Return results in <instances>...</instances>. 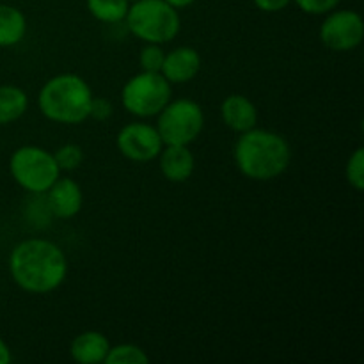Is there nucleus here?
<instances>
[{"label":"nucleus","mask_w":364,"mask_h":364,"mask_svg":"<svg viewBox=\"0 0 364 364\" xmlns=\"http://www.w3.org/2000/svg\"><path fill=\"white\" fill-rule=\"evenodd\" d=\"M156 116V130L164 146L192 144L205 128V114L194 100L181 98L169 102Z\"/></svg>","instance_id":"obj_6"},{"label":"nucleus","mask_w":364,"mask_h":364,"mask_svg":"<svg viewBox=\"0 0 364 364\" xmlns=\"http://www.w3.org/2000/svg\"><path fill=\"white\" fill-rule=\"evenodd\" d=\"M110 116H112V103L105 98H92L89 117H92L96 121H105Z\"/></svg>","instance_id":"obj_23"},{"label":"nucleus","mask_w":364,"mask_h":364,"mask_svg":"<svg viewBox=\"0 0 364 364\" xmlns=\"http://www.w3.org/2000/svg\"><path fill=\"white\" fill-rule=\"evenodd\" d=\"M9 171L13 180L32 194L46 192L60 176L53 153L39 146H21L14 149L9 159Z\"/></svg>","instance_id":"obj_5"},{"label":"nucleus","mask_w":364,"mask_h":364,"mask_svg":"<svg viewBox=\"0 0 364 364\" xmlns=\"http://www.w3.org/2000/svg\"><path fill=\"white\" fill-rule=\"evenodd\" d=\"M164 57H166V52L162 50V46L155 45V43H148V45L141 50V55H139V63H141L142 71L160 73L164 64Z\"/></svg>","instance_id":"obj_21"},{"label":"nucleus","mask_w":364,"mask_h":364,"mask_svg":"<svg viewBox=\"0 0 364 364\" xmlns=\"http://www.w3.org/2000/svg\"><path fill=\"white\" fill-rule=\"evenodd\" d=\"M92 98L95 95L84 78L75 73H60L43 85L38 105L43 116L53 123L80 124L89 119Z\"/></svg>","instance_id":"obj_3"},{"label":"nucleus","mask_w":364,"mask_h":364,"mask_svg":"<svg viewBox=\"0 0 364 364\" xmlns=\"http://www.w3.org/2000/svg\"><path fill=\"white\" fill-rule=\"evenodd\" d=\"M159 159L160 171L173 183H183L194 174L196 160L188 146H166Z\"/></svg>","instance_id":"obj_13"},{"label":"nucleus","mask_w":364,"mask_h":364,"mask_svg":"<svg viewBox=\"0 0 364 364\" xmlns=\"http://www.w3.org/2000/svg\"><path fill=\"white\" fill-rule=\"evenodd\" d=\"M53 156L60 171H75L84 160V151L77 144H64L53 153Z\"/></svg>","instance_id":"obj_20"},{"label":"nucleus","mask_w":364,"mask_h":364,"mask_svg":"<svg viewBox=\"0 0 364 364\" xmlns=\"http://www.w3.org/2000/svg\"><path fill=\"white\" fill-rule=\"evenodd\" d=\"M167 4H171L173 7H176V9H183V7H188L191 4H194L196 0H166Z\"/></svg>","instance_id":"obj_26"},{"label":"nucleus","mask_w":364,"mask_h":364,"mask_svg":"<svg viewBox=\"0 0 364 364\" xmlns=\"http://www.w3.org/2000/svg\"><path fill=\"white\" fill-rule=\"evenodd\" d=\"M28 107V96L16 85H0V124L20 119Z\"/></svg>","instance_id":"obj_16"},{"label":"nucleus","mask_w":364,"mask_h":364,"mask_svg":"<svg viewBox=\"0 0 364 364\" xmlns=\"http://www.w3.org/2000/svg\"><path fill=\"white\" fill-rule=\"evenodd\" d=\"M347 181L352 188L361 192L364 188V149L358 148L347 162Z\"/></svg>","instance_id":"obj_19"},{"label":"nucleus","mask_w":364,"mask_h":364,"mask_svg":"<svg viewBox=\"0 0 364 364\" xmlns=\"http://www.w3.org/2000/svg\"><path fill=\"white\" fill-rule=\"evenodd\" d=\"M290 160V144L276 132L255 127L240 134L235 146V162L238 171L249 180H274L288 169Z\"/></svg>","instance_id":"obj_2"},{"label":"nucleus","mask_w":364,"mask_h":364,"mask_svg":"<svg viewBox=\"0 0 364 364\" xmlns=\"http://www.w3.org/2000/svg\"><path fill=\"white\" fill-rule=\"evenodd\" d=\"M220 116L224 124L237 134L251 130L258 123L256 105L244 95H230L220 105Z\"/></svg>","instance_id":"obj_12"},{"label":"nucleus","mask_w":364,"mask_h":364,"mask_svg":"<svg viewBox=\"0 0 364 364\" xmlns=\"http://www.w3.org/2000/svg\"><path fill=\"white\" fill-rule=\"evenodd\" d=\"M110 343L105 334L98 331H85L78 334L70 347V354L75 363L80 364H100L105 363Z\"/></svg>","instance_id":"obj_14"},{"label":"nucleus","mask_w":364,"mask_h":364,"mask_svg":"<svg viewBox=\"0 0 364 364\" xmlns=\"http://www.w3.org/2000/svg\"><path fill=\"white\" fill-rule=\"evenodd\" d=\"M130 0H87V9L103 23H119L124 20Z\"/></svg>","instance_id":"obj_17"},{"label":"nucleus","mask_w":364,"mask_h":364,"mask_svg":"<svg viewBox=\"0 0 364 364\" xmlns=\"http://www.w3.org/2000/svg\"><path fill=\"white\" fill-rule=\"evenodd\" d=\"M364 38L363 16L350 9H333L320 27V41L333 52H350Z\"/></svg>","instance_id":"obj_8"},{"label":"nucleus","mask_w":364,"mask_h":364,"mask_svg":"<svg viewBox=\"0 0 364 364\" xmlns=\"http://www.w3.org/2000/svg\"><path fill=\"white\" fill-rule=\"evenodd\" d=\"M116 146L121 155L134 162H149L164 148L156 127L146 123H130L117 132Z\"/></svg>","instance_id":"obj_9"},{"label":"nucleus","mask_w":364,"mask_h":364,"mask_svg":"<svg viewBox=\"0 0 364 364\" xmlns=\"http://www.w3.org/2000/svg\"><path fill=\"white\" fill-rule=\"evenodd\" d=\"M11 359H13V355H11L9 347H7L6 341L0 338V364H9Z\"/></svg>","instance_id":"obj_25"},{"label":"nucleus","mask_w":364,"mask_h":364,"mask_svg":"<svg viewBox=\"0 0 364 364\" xmlns=\"http://www.w3.org/2000/svg\"><path fill=\"white\" fill-rule=\"evenodd\" d=\"M171 102V84L162 73L142 71L132 77L121 91V103L132 114L146 119L153 117Z\"/></svg>","instance_id":"obj_7"},{"label":"nucleus","mask_w":364,"mask_h":364,"mask_svg":"<svg viewBox=\"0 0 364 364\" xmlns=\"http://www.w3.org/2000/svg\"><path fill=\"white\" fill-rule=\"evenodd\" d=\"M299 6V9L308 14H327L340 6L341 0H291Z\"/></svg>","instance_id":"obj_22"},{"label":"nucleus","mask_w":364,"mask_h":364,"mask_svg":"<svg viewBox=\"0 0 364 364\" xmlns=\"http://www.w3.org/2000/svg\"><path fill=\"white\" fill-rule=\"evenodd\" d=\"M9 274L23 291L39 295L50 294L66 279V255L53 242L28 238L14 245L11 251Z\"/></svg>","instance_id":"obj_1"},{"label":"nucleus","mask_w":364,"mask_h":364,"mask_svg":"<svg viewBox=\"0 0 364 364\" xmlns=\"http://www.w3.org/2000/svg\"><path fill=\"white\" fill-rule=\"evenodd\" d=\"M46 194H48L50 210L60 219H71L80 212L84 196L80 185L71 178L59 176L55 183L46 191Z\"/></svg>","instance_id":"obj_11"},{"label":"nucleus","mask_w":364,"mask_h":364,"mask_svg":"<svg viewBox=\"0 0 364 364\" xmlns=\"http://www.w3.org/2000/svg\"><path fill=\"white\" fill-rule=\"evenodd\" d=\"M27 18L20 9L0 4V46H14L25 38Z\"/></svg>","instance_id":"obj_15"},{"label":"nucleus","mask_w":364,"mask_h":364,"mask_svg":"<svg viewBox=\"0 0 364 364\" xmlns=\"http://www.w3.org/2000/svg\"><path fill=\"white\" fill-rule=\"evenodd\" d=\"M199 70H201V55L198 50L191 46H180L166 53L160 73L169 84H187L194 80Z\"/></svg>","instance_id":"obj_10"},{"label":"nucleus","mask_w":364,"mask_h":364,"mask_svg":"<svg viewBox=\"0 0 364 364\" xmlns=\"http://www.w3.org/2000/svg\"><path fill=\"white\" fill-rule=\"evenodd\" d=\"M124 21L135 38L155 45L173 41L181 27L180 13L166 0H134Z\"/></svg>","instance_id":"obj_4"},{"label":"nucleus","mask_w":364,"mask_h":364,"mask_svg":"<svg viewBox=\"0 0 364 364\" xmlns=\"http://www.w3.org/2000/svg\"><path fill=\"white\" fill-rule=\"evenodd\" d=\"M107 364H148L149 358L141 347L132 343L117 345L110 347L109 354L105 358Z\"/></svg>","instance_id":"obj_18"},{"label":"nucleus","mask_w":364,"mask_h":364,"mask_svg":"<svg viewBox=\"0 0 364 364\" xmlns=\"http://www.w3.org/2000/svg\"><path fill=\"white\" fill-rule=\"evenodd\" d=\"M255 6L263 13H279L291 4V0H252Z\"/></svg>","instance_id":"obj_24"},{"label":"nucleus","mask_w":364,"mask_h":364,"mask_svg":"<svg viewBox=\"0 0 364 364\" xmlns=\"http://www.w3.org/2000/svg\"><path fill=\"white\" fill-rule=\"evenodd\" d=\"M130 2H134V0H130Z\"/></svg>","instance_id":"obj_27"}]
</instances>
